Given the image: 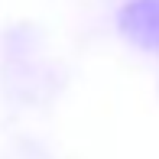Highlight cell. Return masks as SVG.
<instances>
[{
    "label": "cell",
    "instance_id": "1",
    "mask_svg": "<svg viewBox=\"0 0 159 159\" xmlns=\"http://www.w3.org/2000/svg\"><path fill=\"white\" fill-rule=\"evenodd\" d=\"M120 30L136 46L159 52V0H133L120 13Z\"/></svg>",
    "mask_w": 159,
    "mask_h": 159
}]
</instances>
